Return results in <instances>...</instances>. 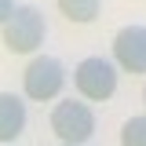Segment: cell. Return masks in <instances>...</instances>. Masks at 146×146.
I'll return each instance as SVG.
<instances>
[{"mask_svg":"<svg viewBox=\"0 0 146 146\" xmlns=\"http://www.w3.org/2000/svg\"><path fill=\"white\" fill-rule=\"evenodd\" d=\"M44 36H48V22H44V15L36 11L33 4H22L15 11H11V18L4 22V48L11 55H33L40 44H44Z\"/></svg>","mask_w":146,"mask_h":146,"instance_id":"1","label":"cell"},{"mask_svg":"<svg viewBox=\"0 0 146 146\" xmlns=\"http://www.w3.org/2000/svg\"><path fill=\"white\" fill-rule=\"evenodd\" d=\"M51 131L66 146H84L91 135H95V113H91V106L80 102V99H62V102H55Z\"/></svg>","mask_w":146,"mask_h":146,"instance_id":"2","label":"cell"},{"mask_svg":"<svg viewBox=\"0 0 146 146\" xmlns=\"http://www.w3.org/2000/svg\"><path fill=\"white\" fill-rule=\"evenodd\" d=\"M62 84H66V70H62V62L55 55H33L29 66H26V73H22V91L33 102H51V99H58Z\"/></svg>","mask_w":146,"mask_h":146,"instance_id":"3","label":"cell"},{"mask_svg":"<svg viewBox=\"0 0 146 146\" xmlns=\"http://www.w3.org/2000/svg\"><path fill=\"white\" fill-rule=\"evenodd\" d=\"M73 84L80 91V99H88V102L113 99V91H117V66H113V58H102V55L84 58L73 70Z\"/></svg>","mask_w":146,"mask_h":146,"instance_id":"4","label":"cell"},{"mask_svg":"<svg viewBox=\"0 0 146 146\" xmlns=\"http://www.w3.org/2000/svg\"><path fill=\"white\" fill-rule=\"evenodd\" d=\"M113 66L124 73H146V26H124L113 36Z\"/></svg>","mask_w":146,"mask_h":146,"instance_id":"5","label":"cell"},{"mask_svg":"<svg viewBox=\"0 0 146 146\" xmlns=\"http://www.w3.org/2000/svg\"><path fill=\"white\" fill-rule=\"evenodd\" d=\"M26 131V102L15 91H0V143H15Z\"/></svg>","mask_w":146,"mask_h":146,"instance_id":"6","label":"cell"},{"mask_svg":"<svg viewBox=\"0 0 146 146\" xmlns=\"http://www.w3.org/2000/svg\"><path fill=\"white\" fill-rule=\"evenodd\" d=\"M55 4H58V11L70 18V22H77V26L95 22L99 11H102V0H55Z\"/></svg>","mask_w":146,"mask_h":146,"instance_id":"7","label":"cell"},{"mask_svg":"<svg viewBox=\"0 0 146 146\" xmlns=\"http://www.w3.org/2000/svg\"><path fill=\"white\" fill-rule=\"evenodd\" d=\"M121 146H146V113L124 121V128H121Z\"/></svg>","mask_w":146,"mask_h":146,"instance_id":"8","label":"cell"},{"mask_svg":"<svg viewBox=\"0 0 146 146\" xmlns=\"http://www.w3.org/2000/svg\"><path fill=\"white\" fill-rule=\"evenodd\" d=\"M11 11H15V0H0V26L11 18Z\"/></svg>","mask_w":146,"mask_h":146,"instance_id":"9","label":"cell"},{"mask_svg":"<svg viewBox=\"0 0 146 146\" xmlns=\"http://www.w3.org/2000/svg\"><path fill=\"white\" fill-rule=\"evenodd\" d=\"M143 102H146V88H143Z\"/></svg>","mask_w":146,"mask_h":146,"instance_id":"10","label":"cell"},{"mask_svg":"<svg viewBox=\"0 0 146 146\" xmlns=\"http://www.w3.org/2000/svg\"><path fill=\"white\" fill-rule=\"evenodd\" d=\"M62 146H66V143H62Z\"/></svg>","mask_w":146,"mask_h":146,"instance_id":"11","label":"cell"}]
</instances>
